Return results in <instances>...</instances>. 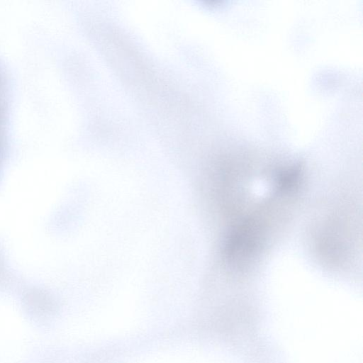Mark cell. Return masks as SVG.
I'll use <instances>...</instances> for the list:
<instances>
[{"instance_id": "cell-1", "label": "cell", "mask_w": 363, "mask_h": 363, "mask_svg": "<svg viewBox=\"0 0 363 363\" xmlns=\"http://www.w3.org/2000/svg\"><path fill=\"white\" fill-rule=\"evenodd\" d=\"M257 233L253 223L240 225L232 234L228 244V255L234 260L247 258L257 243Z\"/></svg>"}]
</instances>
